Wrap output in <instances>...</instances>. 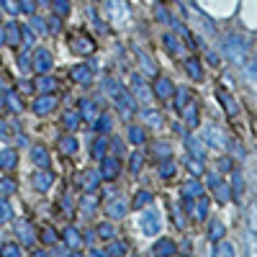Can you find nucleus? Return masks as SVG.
Wrapping results in <instances>:
<instances>
[{"label":"nucleus","mask_w":257,"mask_h":257,"mask_svg":"<svg viewBox=\"0 0 257 257\" xmlns=\"http://www.w3.org/2000/svg\"><path fill=\"white\" fill-rule=\"evenodd\" d=\"M100 170L95 172V170H83V172H77V177H75V185H80L85 193H93L95 188L100 185Z\"/></svg>","instance_id":"1"},{"label":"nucleus","mask_w":257,"mask_h":257,"mask_svg":"<svg viewBox=\"0 0 257 257\" xmlns=\"http://www.w3.org/2000/svg\"><path fill=\"white\" fill-rule=\"evenodd\" d=\"M142 231L144 234H149V237H154L160 229H162V221H160V214L154 208H149V211H144V216H142Z\"/></svg>","instance_id":"2"},{"label":"nucleus","mask_w":257,"mask_h":257,"mask_svg":"<svg viewBox=\"0 0 257 257\" xmlns=\"http://www.w3.org/2000/svg\"><path fill=\"white\" fill-rule=\"evenodd\" d=\"M31 185L36 188V191H49V188L54 185V172H49V170H36L31 175Z\"/></svg>","instance_id":"3"},{"label":"nucleus","mask_w":257,"mask_h":257,"mask_svg":"<svg viewBox=\"0 0 257 257\" xmlns=\"http://www.w3.org/2000/svg\"><path fill=\"white\" fill-rule=\"evenodd\" d=\"M103 165H100V175H103V180H116L118 172H121V165L116 157H103L100 160Z\"/></svg>","instance_id":"4"},{"label":"nucleus","mask_w":257,"mask_h":257,"mask_svg":"<svg viewBox=\"0 0 257 257\" xmlns=\"http://www.w3.org/2000/svg\"><path fill=\"white\" fill-rule=\"evenodd\" d=\"M31 160H33V165L39 167V170H47V167L52 165V160H49V152L41 147V144H33L31 147Z\"/></svg>","instance_id":"5"},{"label":"nucleus","mask_w":257,"mask_h":257,"mask_svg":"<svg viewBox=\"0 0 257 257\" xmlns=\"http://www.w3.org/2000/svg\"><path fill=\"white\" fill-rule=\"evenodd\" d=\"M208 185H211V191L219 196L221 203H227V200H229V188L224 185V180H221L216 172H214V175H208Z\"/></svg>","instance_id":"6"},{"label":"nucleus","mask_w":257,"mask_h":257,"mask_svg":"<svg viewBox=\"0 0 257 257\" xmlns=\"http://www.w3.org/2000/svg\"><path fill=\"white\" fill-rule=\"evenodd\" d=\"M62 239H64L67 247H72V250H80V247H83V234L77 231L75 227H67L64 234H62Z\"/></svg>","instance_id":"7"},{"label":"nucleus","mask_w":257,"mask_h":257,"mask_svg":"<svg viewBox=\"0 0 257 257\" xmlns=\"http://www.w3.org/2000/svg\"><path fill=\"white\" fill-rule=\"evenodd\" d=\"M16 231H18V237H21V242H24L26 247H31V244L36 242V234H33V229H31V224H29V221H18Z\"/></svg>","instance_id":"8"},{"label":"nucleus","mask_w":257,"mask_h":257,"mask_svg":"<svg viewBox=\"0 0 257 257\" xmlns=\"http://www.w3.org/2000/svg\"><path fill=\"white\" fill-rule=\"evenodd\" d=\"M108 147H111V142H108L106 137H98V139L90 144V157H93V160H103L106 152H108Z\"/></svg>","instance_id":"9"},{"label":"nucleus","mask_w":257,"mask_h":257,"mask_svg":"<svg viewBox=\"0 0 257 257\" xmlns=\"http://www.w3.org/2000/svg\"><path fill=\"white\" fill-rule=\"evenodd\" d=\"M206 142L211 144V147H224L227 144V137H224V131H219L216 126H206Z\"/></svg>","instance_id":"10"},{"label":"nucleus","mask_w":257,"mask_h":257,"mask_svg":"<svg viewBox=\"0 0 257 257\" xmlns=\"http://www.w3.org/2000/svg\"><path fill=\"white\" fill-rule=\"evenodd\" d=\"M152 255H154V257H172V255H175V242L160 239V242L152 247Z\"/></svg>","instance_id":"11"},{"label":"nucleus","mask_w":257,"mask_h":257,"mask_svg":"<svg viewBox=\"0 0 257 257\" xmlns=\"http://www.w3.org/2000/svg\"><path fill=\"white\" fill-rule=\"evenodd\" d=\"M18 165V154H16V149H3L0 152V170H13V167Z\"/></svg>","instance_id":"12"},{"label":"nucleus","mask_w":257,"mask_h":257,"mask_svg":"<svg viewBox=\"0 0 257 257\" xmlns=\"http://www.w3.org/2000/svg\"><path fill=\"white\" fill-rule=\"evenodd\" d=\"M200 196H203V185H200L198 180H188V183L183 185V198L196 200V198H200Z\"/></svg>","instance_id":"13"},{"label":"nucleus","mask_w":257,"mask_h":257,"mask_svg":"<svg viewBox=\"0 0 257 257\" xmlns=\"http://www.w3.org/2000/svg\"><path fill=\"white\" fill-rule=\"evenodd\" d=\"M54 103H57V100H54L52 95H44V98H39L36 103H33V114H39V116L49 114V111L54 108Z\"/></svg>","instance_id":"14"},{"label":"nucleus","mask_w":257,"mask_h":257,"mask_svg":"<svg viewBox=\"0 0 257 257\" xmlns=\"http://www.w3.org/2000/svg\"><path fill=\"white\" fill-rule=\"evenodd\" d=\"M106 211H108L111 219H121V216H126V203L121 198H116V200H111V203H108Z\"/></svg>","instance_id":"15"},{"label":"nucleus","mask_w":257,"mask_h":257,"mask_svg":"<svg viewBox=\"0 0 257 257\" xmlns=\"http://www.w3.org/2000/svg\"><path fill=\"white\" fill-rule=\"evenodd\" d=\"M126 137H129V142H131V144H144V142H147V134H144V129H142V126H137V124H131V126H129Z\"/></svg>","instance_id":"16"},{"label":"nucleus","mask_w":257,"mask_h":257,"mask_svg":"<svg viewBox=\"0 0 257 257\" xmlns=\"http://www.w3.org/2000/svg\"><path fill=\"white\" fill-rule=\"evenodd\" d=\"M191 214L198 219V221H203L206 216H208V200L203 198V196H200L198 198V203H196V200H193V211H191Z\"/></svg>","instance_id":"17"},{"label":"nucleus","mask_w":257,"mask_h":257,"mask_svg":"<svg viewBox=\"0 0 257 257\" xmlns=\"http://www.w3.org/2000/svg\"><path fill=\"white\" fill-rule=\"evenodd\" d=\"M59 149L64 154H75L77 152V139L72 137V134H64V137L59 139Z\"/></svg>","instance_id":"18"},{"label":"nucleus","mask_w":257,"mask_h":257,"mask_svg":"<svg viewBox=\"0 0 257 257\" xmlns=\"http://www.w3.org/2000/svg\"><path fill=\"white\" fill-rule=\"evenodd\" d=\"M185 144H188V152H191V154H196V160H203L206 149L200 147V142H198L196 137H185Z\"/></svg>","instance_id":"19"},{"label":"nucleus","mask_w":257,"mask_h":257,"mask_svg":"<svg viewBox=\"0 0 257 257\" xmlns=\"http://www.w3.org/2000/svg\"><path fill=\"white\" fill-rule=\"evenodd\" d=\"M216 95L221 98V103H224V108H227V114H229V116H234V114H237V106H234L231 95L224 90V87H219V90H216Z\"/></svg>","instance_id":"20"},{"label":"nucleus","mask_w":257,"mask_h":257,"mask_svg":"<svg viewBox=\"0 0 257 257\" xmlns=\"http://www.w3.org/2000/svg\"><path fill=\"white\" fill-rule=\"evenodd\" d=\"M114 231H116V227L114 224H111V221H103V224H98V229H95V234H98V237L100 239H114Z\"/></svg>","instance_id":"21"},{"label":"nucleus","mask_w":257,"mask_h":257,"mask_svg":"<svg viewBox=\"0 0 257 257\" xmlns=\"http://www.w3.org/2000/svg\"><path fill=\"white\" fill-rule=\"evenodd\" d=\"M114 129V121H111V116H100L95 124H93V131L95 134H106V131H111Z\"/></svg>","instance_id":"22"},{"label":"nucleus","mask_w":257,"mask_h":257,"mask_svg":"<svg viewBox=\"0 0 257 257\" xmlns=\"http://www.w3.org/2000/svg\"><path fill=\"white\" fill-rule=\"evenodd\" d=\"M231 193H234V198H239L244 193V177L239 172H231Z\"/></svg>","instance_id":"23"},{"label":"nucleus","mask_w":257,"mask_h":257,"mask_svg":"<svg viewBox=\"0 0 257 257\" xmlns=\"http://www.w3.org/2000/svg\"><path fill=\"white\" fill-rule=\"evenodd\" d=\"M211 257H234V247L229 242H219L214 247V255H211Z\"/></svg>","instance_id":"24"},{"label":"nucleus","mask_w":257,"mask_h":257,"mask_svg":"<svg viewBox=\"0 0 257 257\" xmlns=\"http://www.w3.org/2000/svg\"><path fill=\"white\" fill-rule=\"evenodd\" d=\"M124 255H126V244L111 239V244H108V257H124Z\"/></svg>","instance_id":"25"},{"label":"nucleus","mask_w":257,"mask_h":257,"mask_svg":"<svg viewBox=\"0 0 257 257\" xmlns=\"http://www.w3.org/2000/svg\"><path fill=\"white\" fill-rule=\"evenodd\" d=\"M62 126L72 134L77 126H80V116H77V114H64V118H62Z\"/></svg>","instance_id":"26"},{"label":"nucleus","mask_w":257,"mask_h":257,"mask_svg":"<svg viewBox=\"0 0 257 257\" xmlns=\"http://www.w3.org/2000/svg\"><path fill=\"white\" fill-rule=\"evenodd\" d=\"M152 203V193L149 191H139L137 196H134V208H144Z\"/></svg>","instance_id":"27"},{"label":"nucleus","mask_w":257,"mask_h":257,"mask_svg":"<svg viewBox=\"0 0 257 257\" xmlns=\"http://www.w3.org/2000/svg\"><path fill=\"white\" fill-rule=\"evenodd\" d=\"M80 206H83V211H85V214H93V211L98 208V198H95L93 193H85V196H83V203H80Z\"/></svg>","instance_id":"28"},{"label":"nucleus","mask_w":257,"mask_h":257,"mask_svg":"<svg viewBox=\"0 0 257 257\" xmlns=\"http://www.w3.org/2000/svg\"><path fill=\"white\" fill-rule=\"evenodd\" d=\"M224 234H227V229H224V224H221V221H214V224H211V229H208V237L214 239V242H216V239L221 242V239H224Z\"/></svg>","instance_id":"29"},{"label":"nucleus","mask_w":257,"mask_h":257,"mask_svg":"<svg viewBox=\"0 0 257 257\" xmlns=\"http://www.w3.org/2000/svg\"><path fill=\"white\" fill-rule=\"evenodd\" d=\"M0 255L3 257H21V247L13 244V242H5L3 247H0Z\"/></svg>","instance_id":"30"},{"label":"nucleus","mask_w":257,"mask_h":257,"mask_svg":"<svg viewBox=\"0 0 257 257\" xmlns=\"http://www.w3.org/2000/svg\"><path fill=\"white\" fill-rule=\"evenodd\" d=\"M175 172H177V167H175L172 160H162V162H160V175H162V177H172Z\"/></svg>","instance_id":"31"},{"label":"nucleus","mask_w":257,"mask_h":257,"mask_svg":"<svg viewBox=\"0 0 257 257\" xmlns=\"http://www.w3.org/2000/svg\"><path fill=\"white\" fill-rule=\"evenodd\" d=\"M13 219V206L5 198H0V221H10Z\"/></svg>","instance_id":"32"},{"label":"nucleus","mask_w":257,"mask_h":257,"mask_svg":"<svg viewBox=\"0 0 257 257\" xmlns=\"http://www.w3.org/2000/svg\"><path fill=\"white\" fill-rule=\"evenodd\" d=\"M57 239H59V237H57V231H54L52 227H47V229L41 231V242L49 244V247H52V244H57Z\"/></svg>","instance_id":"33"},{"label":"nucleus","mask_w":257,"mask_h":257,"mask_svg":"<svg viewBox=\"0 0 257 257\" xmlns=\"http://www.w3.org/2000/svg\"><path fill=\"white\" fill-rule=\"evenodd\" d=\"M188 103H191V90H177V95H175V106H177V108H185Z\"/></svg>","instance_id":"34"},{"label":"nucleus","mask_w":257,"mask_h":257,"mask_svg":"<svg viewBox=\"0 0 257 257\" xmlns=\"http://www.w3.org/2000/svg\"><path fill=\"white\" fill-rule=\"evenodd\" d=\"M16 191V183L10 180V177H3V180H0V196H10Z\"/></svg>","instance_id":"35"},{"label":"nucleus","mask_w":257,"mask_h":257,"mask_svg":"<svg viewBox=\"0 0 257 257\" xmlns=\"http://www.w3.org/2000/svg\"><path fill=\"white\" fill-rule=\"evenodd\" d=\"M83 116H85V121H90V124H93V118H95V106L90 103V100H83Z\"/></svg>","instance_id":"36"},{"label":"nucleus","mask_w":257,"mask_h":257,"mask_svg":"<svg viewBox=\"0 0 257 257\" xmlns=\"http://www.w3.org/2000/svg\"><path fill=\"white\" fill-rule=\"evenodd\" d=\"M185 165H188V170H191L196 177L203 175V165H200V160H193V157H191V160H185Z\"/></svg>","instance_id":"37"},{"label":"nucleus","mask_w":257,"mask_h":257,"mask_svg":"<svg viewBox=\"0 0 257 257\" xmlns=\"http://www.w3.org/2000/svg\"><path fill=\"white\" fill-rule=\"evenodd\" d=\"M185 124H188V126H196V124H198V111H196V106L185 108Z\"/></svg>","instance_id":"38"},{"label":"nucleus","mask_w":257,"mask_h":257,"mask_svg":"<svg viewBox=\"0 0 257 257\" xmlns=\"http://www.w3.org/2000/svg\"><path fill=\"white\" fill-rule=\"evenodd\" d=\"M144 121H147L149 126H160L162 124V116L160 114H152V111H144Z\"/></svg>","instance_id":"39"},{"label":"nucleus","mask_w":257,"mask_h":257,"mask_svg":"<svg viewBox=\"0 0 257 257\" xmlns=\"http://www.w3.org/2000/svg\"><path fill=\"white\" fill-rule=\"evenodd\" d=\"M129 170H131V172H139V170H142V154H139V152H134V154H131V160H129Z\"/></svg>","instance_id":"40"},{"label":"nucleus","mask_w":257,"mask_h":257,"mask_svg":"<svg viewBox=\"0 0 257 257\" xmlns=\"http://www.w3.org/2000/svg\"><path fill=\"white\" fill-rule=\"evenodd\" d=\"M157 93H160L162 98H167V95H170V93H172V85H170V80H160V83H157Z\"/></svg>","instance_id":"41"},{"label":"nucleus","mask_w":257,"mask_h":257,"mask_svg":"<svg viewBox=\"0 0 257 257\" xmlns=\"http://www.w3.org/2000/svg\"><path fill=\"white\" fill-rule=\"evenodd\" d=\"M172 219H175V224L180 227V229H185V216H183L180 206H172Z\"/></svg>","instance_id":"42"},{"label":"nucleus","mask_w":257,"mask_h":257,"mask_svg":"<svg viewBox=\"0 0 257 257\" xmlns=\"http://www.w3.org/2000/svg\"><path fill=\"white\" fill-rule=\"evenodd\" d=\"M167 154H170V147H167V144H165V142H160V144H157V147H154V157H160V160H165V157H167Z\"/></svg>","instance_id":"43"},{"label":"nucleus","mask_w":257,"mask_h":257,"mask_svg":"<svg viewBox=\"0 0 257 257\" xmlns=\"http://www.w3.org/2000/svg\"><path fill=\"white\" fill-rule=\"evenodd\" d=\"M134 83H137V93H139V98L144 100V103H147V100H149V93H147V87L142 85V80H139V77H134Z\"/></svg>","instance_id":"44"},{"label":"nucleus","mask_w":257,"mask_h":257,"mask_svg":"<svg viewBox=\"0 0 257 257\" xmlns=\"http://www.w3.org/2000/svg\"><path fill=\"white\" fill-rule=\"evenodd\" d=\"M188 72H191L196 80H200V67H198V62L196 59H188Z\"/></svg>","instance_id":"45"},{"label":"nucleus","mask_w":257,"mask_h":257,"mask_svg":"<svg viewBox=\"0 0 257 257\" xmlns=\"http://www.w3.org/2000/svg\"><path fill=\"white\" fill-rule=\"evenodd\" d=\"M250 227H252V231H257V200L250 206Z\"/></svg>","instance_id":"46"},{"label":"nucleus","mask_w":257,"mask_h":257,"mask_svg":"<svg viewBox=\"0 0 257 257\" xmlns=\"http://www.w3.org/2000/svg\"><path fill=\"white\" fill-rule=\"evenodd\" d=\"M247 255H250V257H257V239L252 237V234L247 237Z\"/></svg>","instance_id":"47"},{"label":"nucleus","mask_w":257,"mask_h":257,"mask_svg":"<svg viewBox=\"0 0 257 257\" xmlns=\"http://www.w3.org/2000/svg\"><path fill=\"white\" fill-rule=\"evenodd\" d=\"M216 167H219V172H229V170H231V160H229V157H221V160L216 162Z\"/></svg>","instance_id":"48"},{"label":"nucleus","mask_w":257,"mask_h":257,"mask_svg":"<svg viewBox=\"0 0 257 257\" xmlns=\"http://www.w3.org/2000/svg\"><path fill=\"white\" fill-rule=\"evenodd\" d=\"M8 103L13 106V111H21V108H24V106L18 103V98H13V95H8Z\"/></svg>","instance_id":"49"},{"label":"nucleus","mask_w":257,"mask_h":257,"mask_svg":"<svg viewBox=\"0 0 257 257\" xmlns=\"http://www.w3.org/2000/svg\"><path fill=\"white\" fill-rule=\"evenodd\" d=\"M72 75H75V77H77V80H80V83H85V80H87V72H85V70H75Z\"/></svg>","instance_id":"50"},{"label":"nucleus","mask_w":257,"mask_h":257,"mask_svg":"<svg viewBox=\"0 0 257 257\" xmlns=\"http://www.w3.org/2000/svg\"><path fill=\"white\" fill-rule=\"evenodd\" d=\"M90 257H108V252H103V250L93 247V250H90Z\"/></svg>","instance_id":"51"},{"label":"nucleus","mask_w":257,"mask_h":257,"mask_svg":"<svg viewBox=\"0 0 257 257\" xmlns=\"http://www.w3.org/2000/svg\"><path fill=\"white\" fill-rule=\"evenodd\" d=\"M41 87H44V90H49V87L54 90V80H41Z\"/></svg>","instance_id":"52"},{"label":"nucleus","mask_w":257,"mask_h":257,"mask_svg":"<svg viewBox=\"0 0 257 257\" xmlns=\"http://www.w3.org/2000/svg\"><path fill=\"white\" fill-rule=\"evenodd\" d=\"M31 257H49V255L44 252V250H33V255H31Z\"/></svg>","instance_id":"53"},{"label":"nucleus","mask_w":257,"mask_h":257,"mask_svg":"<svg viewBox=\"0 0 257 257\" xmlns=\"http://www.w3.org/2000/svg\"><path fill=\"white\" fill-rule=\"evenodd\" d=\"M111 147H114L116 152H121V142H118V139H114V142H111Z\"/></svg>","instance_id":"54"},{"label":"nucleus","mask_w":257,"mask_h":257,"mask_svg":"<svg viewBox=\"0 0 257 257\" xmlns=\"http://www.w3.org/2000/svg\"><path fill=\"white\" fill-rule=\"evenodd\" d=\"M70 257H83V255H80V250H72V255H70Z\"/></svg>","instance_id":"55"},{"label":"nucleus","mask_w":257,"mask_h":257,"mask_svg":"<svg viewBox=\"0 0 257 257\" xmlns=\"http://www.w3.org/2000/svg\"><path fill=\"white\" fill-rule=\"evenodd\" d=\"M0 108H3V103H0Z\"/></svg>","instance_id":"56"},{"label":"nucleus","mask_w":257,"mask_h":257,"mask_svg":"<svg viewBox=\"0 0 257 257\" xmlns=\"http://www.w3.org/2000/svg\"><path fill=\"white\" fill-rule=\"evenodd\" d=\"M134 257H137V255H134Z\"/></svg>","instance_id":"57"}]
</instances>
